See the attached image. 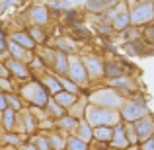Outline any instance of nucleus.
Masks as SVG:
<instances>
[{
	"label": "nucleus",
	"instance_id": "f257e3e1",
	"mask_svg": "<svg viewBox=\"0 0 154 150\" xmlns=\"http://www.w3.org/2000/svg\"><path fill=\"white\" fill-rule=\"evenodd\" d=\"M88 119H90L92 125H103V123H115V115L109 111H103V109H90L88 111Z\"/></svg>",
	"mask_w": 154,
	"mask_h": 150
},
{
	"label": "nucleus",
	"instance_id": "f03ea898",
	"mask_svg": "<svg viewBox=\"0 0 154 150\" xmlns=\"http://www.w3.org/2000/svg\"><path fill=\"white\" fill-rule=\"evenodd\" d=\"M150 18H152V6H148V4L137 8L135 14H133V22H137V23L146 22V20H150Z\"/></svg>",
	"mask_w": 154,
	"mask_h": 150
},
{
	"label": "nucleus",
	"instance_id": "7ed1b4c3",
	"mask_svg": "<svg viewBox=\"0 0 154 150\" xmlns=\"http://www.w3.org/2000/svg\"><path fill=\"white\" fill-rule=\"evenodd\" d=\"M146 113V107L144 105H127V107L123 109V115L125 119H135V117H140Z\"/></svg>",
	"mask_w": 154,
	"mask_h": 150
},
{
	"label": "nucleus",
	"instance_id": "20e7f679",
	"mask_svg": "<svg viewBox=\"0 0 154 150\" xmlns=\"http://www.w3.org/2000/svg\"><path fill=\"white\" fill-rule=\"evenodd\" d=\"M94 99L96 101H103L105 105H109V103H111V105H117V103H119V98H117L113 92H103L102 96H96Z\"/></svg>",
	"mask_w": 154,
	"mask_h": 150
},
{
	"label": "nucleus",
	"instance_id": "39448f33",
	"mask_svg": "<svg viewBox=\"0 0 154 150\" xmlns=\"http://www.w3.org/2000/svg\"><path fill=\"white\" fill-rule=\"evenodd\" d=\"M70 74H72V78H74L76 82H84V78H86V74H84V68H82V64H80V63H72Z\"/></svg>",
	"mask_w": 154,
	"mask_h": 150
},
{
	"label": "nucleus",
	"instance_id": "423d86ee",
	"mask_svg": "<svg viewBox=\"0 0 154 150\" xmlns=\"http://www.w3.org/2000/svg\"><path fill=\"white\" fill-rule=\"evenodd\" d=\"M86 64H88V70L94 72V76H98L100 72H102V64H100L96 59H88V60H86Z\"/></svg>",
	"mask_w": 154,
	"mask_h": 150
},
{
	"label": "nucleus",
	"instance_id": "0eeeda50",
	"mask_svg": "<svg viewBox=\"0 0 154 150\" xmlns=\"http://www.w3.org/2000/svg\"><path fill=\"white\" fill-rule=\"evenodd\" d=\"M14 41L22 43L23 47H27V49H29V47H33V41H31L29 37H26V35H22V33H16V35H14Z\"/></svg>",
	"mask_w": 154,
	"mask_h": 150
},
{
	"label": "nucleus",
	"instance_id": "6e6552de",
	"mask_svg": "<svg viewBox=\"0 0 154 150\" xmlns=\"http://www.w3.org/2000/svg\"><path fill=\"white\" fill-rule=\"evenodd\" d=\"M150 129H152L150 121H140V123H139V135L140 136H146L148 133H150Z\"/></svg>",
	"mask_w": 154,
	"mask_h": 150
},
{
	"label": "nucleus",
	"instance_id": "1a4fd4ad",
	"mask_svg": "<svg viewBox=\"0 0 154 150\" xmlns=\"http://www.w3.org/2000/svg\"><path fill=\"white\" fill-rule=\"evenodd\" d=\"M115 144H117V146H125V144H127V140L123 139V129H121V127H117V135H115Z\"/></svg>",
	"mask_w": 154,
	"mask_h": 150
},
{
	"label": "nucleus",
	"instance_id": "9d476101",
	"mask_svg": "<svg viewBox=\"0 0 154 150\" xmlns=\"http://www.w3.org/2000/svg\"><path fill=\"white\" fill-rule=\"evenodd\" d=\"M33 18L37 20V22H45V20H47L45 10H43V8H35V10H33Z\"/></svg>",
	"mask_w": 154,
	"mask_h": 150
},
{
	"label": "nucleus",
	"instance_id": "9b49d317",
	"mask_svg": "<svg viewBox=\"0 0 154 150\" xmlns=\"http://www.w3.org/2000/svg\"><path fill=\"white\" fill-rule=\"evenodd\" d=\"M70 148L72 150H86V144H84L82 140H78V139H72L70 140Z\"/></svg>",
	"mask_w": 154,
	"mask_h": 150
},
{
	"label": "nucleus",
	"instance_id": "f8f14e48",
	"mask_svg": "<svg viewBox=\"0 0 154 150\" xmlns=\"http://www.w3.org/2000/svg\"><path fill=\"white\" fill-rule=\"evenodd\" d=\"M96 136H100V139H111V131H109V129H98V131H96Z\"/></svg>",
	"mask_w": 154,
	"mask_h": 150
},
{
	"label": "nucleus",
	"instance_id": "ddd939ff",
	"mask_svg": "<svg viewBox=\"0 0 154 150\" xmlns=\"http://www.w3.org/2000/svg\"><path fill=\"white\" fill-rule=\"evenodd\" d=\"M57 99H59L60 103H70L74 98H72V96H66V94H59V96H57Z\"/></svg>",
	"mask_w": 154,
	"mask_h": 150
},
{
	"label": "nucleus",
	"instance_id": "4468645a",
	"mask_svg": "<svg viewBox=\"0 0 154 150\" xmlns=\"http://www.w3.org/2000/svg\"><path fill=\"white\" fill-rule=\"evenodd\" d=\"M57 68H59V72L66 70V59H64V57H59V64H57Z\"/></svg>",
	"mask_w": 154,
	"mask_h": 150
},
{
	"label": "nucleus",
	"instance_id": "2eb2a0df",
	"mask_svg": "<svg viewBox=\"0 0 154 150\" xmlns=\"http://www.w3.org/2000/svg\"><path fill=\"white\" fill-rule=\"evenodd\" d=\"M12 70H14V72H18L20 76H26V68H23V66H20V64H16V63H12Z\"/></svg>",
	"mask_w": 154,
	"mask_h": 150
},
{
	"label": "nucleus",
	"instance_id": "dca6fc26",
	"mask_svg": "<svg viewBox=\"0 0 154 150\" xmlns=\"http://www.w3.org/2000/svg\"><path fill=\"white\" fill-rule=\"evenodd\" d=\"M125 23H127V16H119V18H117V22H115V26L121 27V26H125Z\"/></svg>",
	"mask_w": 154,
	"mask_h": 150
},
{
	"label": "nucleus",
	"instance_id": "f3484780",
	"mask_svg": "<svg viewBox=\"0 0 154 150\" xmlns=\"http://www.w3.org/2000/svg\"><path fill=\"white\" fill-rule=\"evenodd\" d=\"M107 74H115V76H121V70L115 66H107Z\"/></svg>",
	"mask_w": 154,
	"mask_h": 150
},
{
	"label": "nucleus",
	"instance_id": "a211bd4d",
	"mask_svg": "<svg viewBox=\"0 0 154 150\" xmlns=\"http://www.w3.org/2000/svg\"><path fill=\"white\" fill-rule=\"evenodd\" d=\"M4 121H6V123H4L6 127H12V111H8V113H6V119H4Z\"/></svg>",
	"mask_w": 154,
	"mask_h": 150
},
{
	"label": "nucleus",
	"instance_id": "6ab92c4d",
	"mask_svg": "<svg viewBox=\"0 0 154 150\" xmlns=\"http://www.w3.org/2000/svg\"><path fill=\"white\" fill-rule=\"evenodd\" d=\"M12 53H14L16 57H22V49H18L16 45H12Z\"/></svg>",
	"mask_w": 154,
	"mask_h": 150
},
{
	"label": "nucleus",
	"instance_id": "aec40b11",
	"mask_svg": "<svg viewBox=\"0 0 154 150\" xmlns=\"http://www.w3.org/2000/svg\"><path fill=\"white\" fill-rule=\"evenodd\" d=\"M4 107H6V99L0 96V109H4Z\"/></svg>",
	"mask_w": 154,
	"mask_h": 150
},
{
	"label": "nucleus",
	"instance_id": "412c9836",
	"mask_svg": "<svg viewBox=\"0 0 154 150\" xmlns=\"http://www.w3.org/2000/svg\"><path fill=\"white\" fill-rule=\"evenodd\" d=\"M144 148H146V150H154V140H150V142H148Z\"/></svg>",
	"mask_w": 154,
	"mask_h": 150
},
{
	"label": "nucleus",
	"instance_id": "4be33fe9",
	"mask_svg": "<svg viewBox=\"0 0 154 150\" xmlns=\"http://www.w3.org/2000/svg\"><path fill=\"white\" fill-rule=\"evenodd\" d=\"M63 86H66L70 92H74V86H72V84H68V82H63Z\"/></svg>",
	"mask_w": 154,
	"mask_h": 150
},
{
	"label": "nucleus",
	"instance_id": "5701e85b",
	"mask_svg": "<svg viewBox=\"0 0 154 150\" xmlns=\"http://www.w3.org/2000/svg\"><path fill=\"white\" fill-rule=\"evenodd\" d=\"M72 123H74L72 119H64V125H66V127H72Z\"/></svg>",
	"mask_w": 154,
	"mask_h": 150
},
{
	"label": "nucleus",
	"instance_id": "b1692460",
	"mask_svg": "<svg viewBox=\"0 0 154 150\" xmlns=\"http://www.w3.org/2000/svg\"><path fill=\"white\" fill-rule=\"evenodd\" d=\"M4 49V45H2V41H0V51H2Z\"/></svg>",
	"mask_w": 154,
	"mask_h": 150
},
{
	"label": "nucleus",
	"instance_id": "393cba45",
	"mask_svg": "<svg viewBox=\"0 0 154 150\" xmlns=\"http://www.w3.org/2000/svg\"><path fill=\"white\" fill-rule=\"evenodd\" d=\"M152 37H154V29H152Z\"/></svg>",
	"mask_w": 154,
	"mask_h": 150
}]
</instances>
